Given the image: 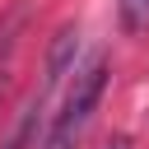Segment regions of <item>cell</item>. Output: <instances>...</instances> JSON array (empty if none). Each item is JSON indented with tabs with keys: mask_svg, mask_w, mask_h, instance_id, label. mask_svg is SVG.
Listing matches in <instances>:
<instances>
[{
	"mask_svg": "<svg viewBox=\"0 0 149 149\" xmlns=\"http://www.w3.org/2000/svg\"><path fill=\"white\" fill-rule=\"evenodd\" d=\"M121 28L126 33H149V0H121Z\"/></svg>",
	"mask_w": 149,
	"mask_h": 149,
	"instance_id": "cell-1",
	"label": "cell"
},
{
	"mask_svg": "<svg viewBox=\"0 0 149 149\" xmlns=\"http://www.w3.org/2000/svg\"><path fill=\"white\" fill-rule=\"evenodd\" d=\"M98 149H130V140H126V135H107Z\"/></svg>",
	"mask_w": 149,
	"mask_h": 149,
	"instance_id": "cell-2",
	"label": "cell"
}]
</instances>
